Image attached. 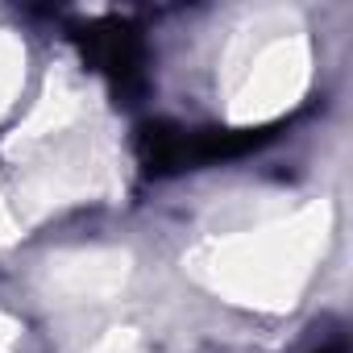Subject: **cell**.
I'll return each mask as SVG.
<instances>
[{
    "label": "cell",
    "instance_id": "3957f363",
    "mask_svg": "<svg viewBox=\"0 0 353 353\" xmlns=\"http://www.w3.org/2000/svg\"><path fill=\"white\" fill-rule=\"evenodd\" d=\"M320 353H341V349H320Z\"/></svg>",
    "mask_w": 353,
    "mask_h": 353
},
{
    "label": "cell",
    "instance_id": "7a4b0ae2",
    "mask_svg": "<svg viewBox=\"0 0 353 353\" xmlns=\"http://www.w3.org/2000/svg\"><path fill=\"white\" fill-rule=\"evenodd\" d=\"M83 50H88V59L117 83V88H133V83H141V38L129 30V26H117V21H108V26H92L88 34H83Z\"/></svg>",
    "mask_w": 353,
    "mask_h": 353
},
{
    "label": "cell",
    "instance_id": "6da1fadb",
    "mask_svg": "<svg viewBox=\"0 0 353 353\" xmlns=\"http://www.w3.org/2000/svg\"><path fill=\"white\" fill-rule=\"evenodd\" d=\"M270 137V129H179L170 121H150L137 137V154L150 174H174L183 166L241 158Z\"/></svg>",
    "mask_w": 353,
    "mask_h": 353
}]
</instances>
